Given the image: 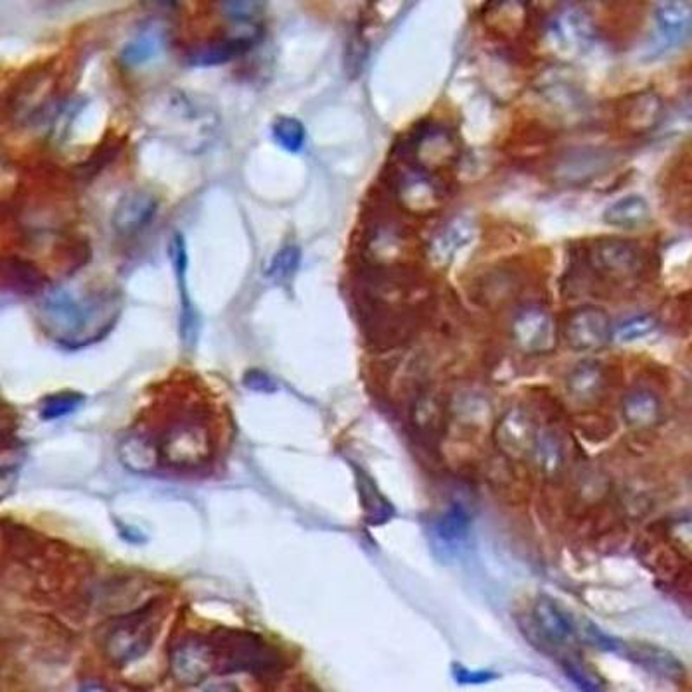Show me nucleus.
<instances>
[{
    "instance_id": "obj_17",
    "label": "nucleus",
    "mask_w": 692,
    "mask_h": 692,
    "mask_svg": "<svg viewBox=\"0 0 692 692\" xmlns=\"http://www.w3.org/2000/svg\"><path fill=\"white\" fill-rule=\"evenodd\" d=\"M620 115L623 127L636 136L657 130L667 118L663 99L653 91L639 92L636 96L627 97Z\"/></svg>"
},
{
    "instance_id": "obj_11",
    "label": "nucleus",
    "mask_w": 692,
    "mask_h": 692,
    "mask_svg": "<svg viewBox=\"0 0 692 692\" xmlns=\"http://www.w3.org/2000/svg\"><path fill=\"white\" fill-rule=\"evenodd\" d=\"M565 336L577 352L601 350L614 338L609 315L599 307H580L566 318Z\"/></svg>"
},
{
    "instance_id": "obj_12",
    "label": "nucleus",
    "mask_w": 692,
    "mask_h": 692,
    "mask_svg": "<svg viewBox=\"0 0 692 692\" xmlns=\"http://www.w3.org/2000/svg\"><path fill=\"white\" fill-rule=\"evenodd\" d=\"M170 260L176 271L177 286H179L180 298V318L179 331L180 338H182L184 345L188 348H195L198 343L199 331H201V318H199L198 311H196L195 303H192L191 296L188 291V247H186V239L180 232H176L174 238L170 239Z\"/></svg>"
},
{
    "instance_id": "obj_29",
    "label": "nucleus",
    "mask_w": 692,
    "mask_h": 692,
    "mask_svg": "<svg viewBox=\"0 0 692 692\" xmlns=\"http://www.w3.org/2000/svg\"><path fill=\"white\" fill-rule=\"evenodd\" d=\"M6 281L11 283L14 290L20 293H35L40 287H44V279L40 275L33 265L23 260L12 259L11 262L6 263Z\"/></svg>"
},
{
    "instance_id": "obj_38",
    "label": "nucleus",
    "mask_w": 692,
    "mask_h": 692,
    "mask_svg": "<svg viewBox=\"0 0 692 692\" xmlns=\"http://www.w3.org/2000/svg\"><path fill=\"white\" fill-rule=\"evenodd\" d=\"M455 679L462 684H482V682L490 681L492 675L486 672H470V670H465L464 667H458L455 669Z\"/></svg>"
},
{
    "instance_id": "obj_27",
    "label": "nucleus",
    "mask_w": 692,
    "mask_h": 692,
    "mask_svg": "<svg viewBox=\"0 0 692 692\" xmlns=\"http://www.w3.org/2000/svg\"><path fill=\"white\" fill-rule=\"evenodd\" d=\"M165 45V33L159 29H148L140 32L136 39H132L124 51H122V61L127 66H140L148 61L155 60Z\"/></svg>"
},
{
    "instance_id": "obj_7",
    "label": "nucleus",
    "mask_w": 692,
    "mask_h": 692,
    "mask_svg": "<svg viewBox=\"0 0 692 692\" xmlns=\"http://www.w3.org/2000/svg\"><path fill=\"white\" fill-rule=\"evenodd\" d=\"M168 667L177 684L192 688L217 672L216 649L210 639L186 637L171 648Z\"/></svg>"
},
{
    "instance_id": "obj_35",
    "label": "nucleus",
    "mask_w": 692,
    "mask_h": 692,
    "mask_svg": "<svg viewBox=\"0 0 692 692\" xmlns=\"http://www.w3.org/2000/svg\"><path fill=\"white\" fill-rule=\"evenodd\" d=\"M563 669L566 675L578 685L584 692H605V685L597 679L596 673L590 672L589 667H585L580 661L565 660Z\"/></svg>"
},
{
    "instance_id": "obj_40",
    "label": "nucleus",
    "mask_w": 692,
    "mask_h": 692,
    "mask_svg": "<svg viewBox=\"0 0 692 692\" xmlns=\"http://www.w3.org/2000/svg\"><path fill=\"white\" fill-rule=\"evenodd\" d=\"M203 692H241V689L232 682H213V684H208Z\"/></svg>"
},
{
    "instance_id": "obj_25",
    "label": "nucleus",
    "mask_w": 692,
    "mask_h": 692,
    "mask_svg": "<svg viewBox=\"0 0 692 692\" xmlns=\"http://www.w3.org/2000/svg\"><path fill=\"white\" fill-rule=\"evenodd\" d=\"M661 415H663V407L653 391L639 388L623 398L625 421L636 430L653 428L660 422Z\"/></svg>"
},
{
    "instance_id": "obj_21",
    "label": "nucleus",
    "mask_w": 692,
    "mask_h": 692,
    "mask_svg": "<svg viewBox=\"0 0 692 692\" xmlns=\"http://www.w3.org/2000/svg\"><path fill=\"white\" fill-rule=\"evenodd\" d=\"M658 33L669 48H681L692 39V4L670 0L654 6Z\"/></svg>"
},
{
    "instance_id": "obj_36",
    "label": "nucleus",
    "mask_w": 692,
    "mask_h": 692,
    "mask_svg": "<svg viewBox=\"0 0 692 692\" xmlns=\"http://www.w3.org/2000/svg\"><path fill=\"white\" fill-rule=\"evenodd\" d=\"M226 17L234 21H253L262 14L265 6L260 2H226L220 4Z\"/></svg>"
},
{
    "instance_id": "obj_4",
    "label": "nucleus",
    "mask_w": 692,
    "mask_h": 692,
    "mask_svg": "<svg viewBox=\"0 0 692 692\" xmlns=\"http://www.w3.org/2000/svg\"><path fill=\"white\" fill-rule=\"evenodd\" d=\"M158 445L161 462L179 471L203 468L216 450L207 422L191 415L171 422Z\"/></svg>"
},
{
    "instance_id": "obj_13",
    "label": "nucleus",
    "mask_w": 692,
    "mask_h": 692,
    "mask_svg": "<svg viewBox=\"0 0 692 692\" xmlns=\"http://www.w3.org/2000/svg\"><path fill=\"white\" fill-rule=\"evenodd\" d=\"M590 268L611 279L633 277L641 271V253L623 239H601L589 251Z\"/></svg>"
},
{
    "instance_id": "obj_1",
    "label": "nucleus",
    "mask_w": 692,
    "mask_h": 692,
    "mask_svg": "<svg viewBox=\"0 0 692 692\" xmlns=\"http://www.w3.org/2000/svg\"><path fill=\"white\" fill-rule=\"evenodd\" d=\"M146 127L188 151L207 148L219 128V116L210 104L182 91L158 92L144 104Z\"/></svg>"
},
{
    "instance_id": "obj_31",
    "label": "nucleus",
    "mask_w": 692,
    "mask_h": 692,
    "mask_svg": "<svg viewBox=\"0 0 692 692\" xmlns=\"http://www.w3.org/2000/svg\"><path fill=\"white\" fill-rule=\"evenodd\" d=\"M360 478V482H358V490H360V494H363V504L364 510H366L367 520H369V523H373V525L386 522L391 514L390 504H388L386 499L379 494L369 478Z\"/></svg>"
},
{
    "instance_id": "obj_23",
    "label": "nucleus",
    "mask_w": 692,
    "mask_h": 692,
    "mask_svg": "<svg viewBox=\"0 0 692 692\" xmlns=\"http://www.w3.org/2000/svg\"><path fill=\"white\" fill-rule=\"evenodd\" d=\"M255 44V36H231L198 45L188 54L189 64L192 66H217L226 64L235 57L243 56Z\"/></svg>"
},
{
    "instance_id": "obj_28",
    "label": "nucleus",
    "mask_w": 692,
    "mask_h": 692,
    "mask_svg": "<svg viewBox=\"0 0 692 692\" xmlns=\"http://www.w3.org/2000/svg\"><path fill=\"white\" fill-rule=\"evenodd\" d=\"M272 136L281 148L286 149L287 153H293V155L302 151L303 146L307 143V132H305L302 122L290 118V116H281V118L275 119L274 125H272Z\"/></svg>"
},
{
    "instance_id": "obj_32",
    "label": "nucleus",
    "mask_w": 692,
    "mask_h": 692,
    "mask_svg": "<svg viewBox=\"0 0 692 692\" xmlns=\"http://www.w3.org/2000/svg\"><path fill=\"white\" fill-rule=\"evenodd\" d=\"M658 327V321L654 315L642 314L633 315V317L625 318L623 323L618 324L614 329V338L618 343H633L654 333Z\"/></svg>"
},
{
    "instance_id": "obj_41",
    "label": "nucleus",
    "mask_w": 692,
    "mask_h": 692,
    "mask_svg": "<svg viewBox=\"0 0 692 692\" xmlns=\"http://www.w3.org/2000/svg\"><path fill=\"white\" fill-rule=\"evenodd\" d=\"M78 692H113V691L112 689L106 688V685L94 684V682H92V684L82 685Z\"/></svg>"
},
{
    "instance_id": "obj_6",
    "label": "nucleus",
    "mask_w": 692,
    "mask_h": 692,
    "mask_svg": "<svg viewBox=\"0 0 692 692\" xmlns=\"http://www.w3.org/2000/svg\"><path fill=\"white\" fill-rule=\"evenodd\" d=\"M594 35L593 20L578 6H563L545 24V42L563 60H577L589 51Z\"/></svg>"
},
{
    "instance_id": "obj_26",
    "label": "nucleus",
    "mask_w": 692,
    "mask_h": 692,
    "mask_svg": "<svg viewBox=\"0 0 692 692\" xmlns=\"http://www.w3.org/2000/svg\"><path fill=\"white\" fill-rule=\"evenodd\" d=\"M605 386V373L596 363H580L568 376V391L580 402H589L601 394Z\"/></svg>"
},
{
    "instance_id": "obj_39",
    "label": "nucleus",
    "mask_w": 692,
    "mask_h": 692,
    "mask_svg": "<svg viewBox=\"0 0 692 692\" xmlns=\"http://www.w3.org/2000/svg\"><path fill=\"white\" fill-rule=\"evenodd\" d=\"M675 537L689 553H692V520H685L681 525L675 526Z\"/></svg>"
},
{
    "instance_id": "obj_24",
    "label": "nucleus",
    "mask_w": 692,
    "mask_h": 692,
    "mask_svg": "<svg viewBox=\"0 0 692 692\" xmlns=\"http://www.w3.org/2000/svg\"><path fill=\"white\" fill-rule=\"evenodd\" d=\"M602 219L611 228L632 231V229H641L648 226L649 220H651V208H649L648 201L642 196H623V198L617 199L615 203L606 208Z\"/></svg>"
},
{
    "instance_id": "obj_33",
    "label": "nucleus",
    "mask_w": 692,
    "mask_h": 692,
    "mask_svg": "<svg viewBox=\"0 0 692 692\" xmlns=\"http://www.w3.org/2000/svg\"><path fill=\"white\" fill-rule=\"evenodd\" d=\"M367 250L378 262L390 263L402 250L400 234H397L394 229H378L370 234Z\"/></svg>"
},
{
    "instance_id": "obj_8",
    "label": "nucleus",
    "mask_w": 692,
    "mask_h": 692,
    "mask_svg": "<svg viewBox=\"0 0 692 692\" xmlns=\"http://www.w3.org/2000/svg\"><path fill=\"white\" fill-rule=\"evenodd\" d=\"M511 336L517 350L526 355L549 354L557 345L553 314L538 305H526L514 315Z\"/></svg>"
},
{
    "instance_id": "obj_20",
    "label": "nucleus",
    "mask_w": 692,
    "mask_h": 692,
    "mask_svg": "<svg viewBox=\"0 0 692 692\" xmlns=\"http://www.w3.org/2000/svg\"><path fill=\"white\" fill-rule=\"evenodd\" d=\"M474 220L459 216L450 219L442 229H438L437 234L431 238L428 247V256L437 268H447L458 251L473 241Z\"/></svg>"
},
{
    "instance_id": "obj_3",
    "label": "nucleus",
    "mask_w": 692,
    "mask_h": 692,
    "mask_svg": "<svg viewBox=\"0 0 692 692\" xmlns=\"http://www.w3.org/2000/svg\"><path fill=\"white\" fill-rule=\"evenodd\" d=\"M216 649L217 672H244L271 675L283 667V658L274 646L253 632L220 629L211 636Z\"/></svg>"
},
{
    "instance_id": "obj_37",
    "label": "nucleus",
    "mask_w": 692,
    "mask_h": 692,
    "mask_svg": "<svg viewBox=\"0 0 692 692\" xmlns=\"http://www.w3.org/2000/svg\"><path fill=\"white\" fill-rule=\"evenodd\" d=\"M244 385L251 390L256 391H272L275 388L274 381L269 378L268 375H263V373H259V370H251L248 373L247 379H244Z\"/></svg>"
},
{
    "instance_id": "obj_10",
    "label": "nucleus",
    "mask_w": 692,
    "mask_h": 692,
    "mask_svg": "<svg viewBox=\"0 0 692 692\" xmlns=\"http://www.w3.org/2000/svg\"><path fill=\"white\" fill-rule=\"evenodd\" d=\"M410 155L422 171L445 170L459 158V143L452 132L440 125H430L419 130L410 144Z\"/></svg>"
},
{
    "instance_id": "obj_34",
    "label": "nucleus",
    "mask_w": 692,
    "mask_h": 692,
    "mask_svg": "<svg viewBox=\"0 0 692 692\" xmlns=\"http://www.w3.org/2000/svg\"><path fill=\"white\" fill-rule=\"evenodd\" d=\"M84 403V397L73 391H64V394L52 395L45 400L40 415L45 421L52 419L64 418V416L73 415L80 406Z\"/></svg>"
},
{
    "instance_id": "obj_18",
    "label": "nucleus",
    "mask_w": 692,
    "mask_h": 692,
    "mask_svg": "<svg viewBox=\"0 0 692 692\" xmlns=\"http://www.w3.org/2000/svg\"><path fill=\"white\" fill-rule=\"evenodd\" d=\"M617 653L625 654L633 663L654 673V675L661 677V679H667V681L679 682L685 677L682 661L660 646L646 644V642H641V644L639 642L637 644L620 642Z\"/></svg>"
},
{
    "instance_id": "obj_19",
    "label": "nucleus",
    "mask_w": 692,
    "mask_h": 692,
    "mask_svg": "<svg viewBox=\"0 0 692 692\" xmlns=\"http://www.w3.org/2000/svg\"><path fill=\"white\" fill-rule=\"evenodd\" d=\"M471 534V517L462 505H450L431 526L434 549L442 556H454L468 542Z\"/></svg>"
},
{
    "instance_id": "obj_16",
    "label": "nucleus",
    "mask_w": 692,
    "mask_h": 692,
    "mask_svg": "<svg viewBox=\"0 0 692 692\" xmlns=\"http://www.w3.org/2000/svg\"><path fill=\"white\" fill-rule=\"evenodd\" d=\"M158 213L155 196L144 191H132L119 199L113 211L112 223L116 234L134 238L140 234Z\"/></svg>"
},
{
    "instance_id": "obj_9",
    "label": "nucleus",
    "mask_w": 692,
    "mask_h": 692,
    "mask_svg": "<svg viewBox=\"0 0 692 692\" xmlns=\"http://www.w3.org/2000/svg\"><path fill=\"white\" fill-rule=\"evenodd\" d=\"M395 196L403 210L412 216L430 217L442 210L445 192L428 171L410 168L398 177Z\"/></svg>"
},
{
    "instance_id": "obj_22",
    "label": "nucleus",
    "mask_w": 692,
    "mask_h": 692,
    "mask_svg": "<svg viewBox=\"0 0 692 692\" xmlns=\"http://www.w3.org/2000/svg\"><path fill=\"white\" fill-rule=\"evenodd\" d=\"M118 458L127 470L137 474L153 473L161 462L158 443L146 433L127 434L119 443Z\"/></svg>"
},
{
    "instance_id": "obj_15",
    "label": "nucleus",
    "mask_w": 692,
    "mask_h": 692,
    "mask_svg": "<svg viewBox=\"0 0 692 692\" xmlns=\"http://www.w3.org/2000/svg\"><path fill=\"white\" fill-rule=\"evenodd\" d=\"M532 618L547 644L556 648L574 644L578 639V627L553 597L541 596L532 608Z\"/></svg>"
},
{
    "instance_id": "obj_14",
    "label": "nucleus",
    "mask_w": 692,
    "mask_h": 692,
    "mask_svg": "<svg viewBox=\"0 0 692 692\" xmlns=\"http://www.w3.org/2000/svg\"><path fill=\"white\" fill-rule=\"evenodd\" d=\"M495 438L505 454L514 459L532 454L538 443L534 421L520 407H513L502 416L495 430Z\"/></svg>"
},
{
    "instance_id": "obj_30",
    "label": "nucleus",
    "mask_w": 692,
    "mask_h": 692,
    "mask_svg": "<svg viewBox=\"0 0 692 692\" xmlns=\"http://www.w3.org/2000/svg\"><path fill=\"white\" fill-rule=\"evenodd\" d=\"M302 260V250L298 244L287 243L275 253L269 265L268 275L274 283L283 284L296 274Z\"/></svg>"
},
{
    "instance_id": "obj_5",
    "label": "nucleus",
    "mask_w": 692,
    "mask_h": 692,
    "mask_svg": "<svg viewBox=\"0 0 692 692\" xmlns=\"http://www.w3.org/2000/svg\"><path fill=\"white\" fill-rule=\"evenodd\" d=\"M155 611V606H146L122 618L109 630L104 641V654L115 667H127L148 654L158 630Z\"/></svg>"
},
{
    "instance_id": "obj_2",
    "label": "nucleus",
    "mask_w": 692,
    "mask_h": 692,
    "mask_svg": "<svg viewBox=\"0 0 692 692\" xmlns=\"http://www.w3.org/2000/svg\"><path fill=\"white\" fill-rule=\"evenodd\" d=\"M115 300L104 293L78 295L66 286L42 291L40 318L61 343H84L92 331H106L112 323Z\"/></svg>"
}]
</instances>
